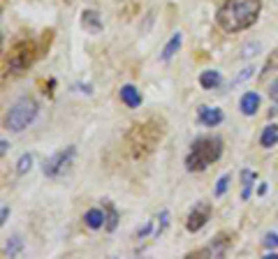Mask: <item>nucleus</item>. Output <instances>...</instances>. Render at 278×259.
I'll use <instances>...</instances> for the list:
<instances>
[{
  "instance_id": "f257e3e1",
  "label": "nucleus",
  "mask_w": 278,
  "mask_h": 259,
  "mask_svg": "<svg viewBox=\"0 0 278 259\" xmlns=\"http://www.w3.org/2000/svg\"><path fill=\"white\" fill-rule=\"evenodd\" d=\"M262 10V0H225V5L218 10V23L228 33L246 30L258 21Z\"/></svg>"
},
{
  "instance_id": "f03ea898",
  "label": "nucleus",
  "mask_w": 278,
  "mask_h": 259,
  "mask_svg": "<svg viewBox=\"0 0 278 259\" xmlns=\"http://www.w3.org/2000/svg\"><path fill=\"white\" fill-rule=\"evenodd\" d=\"M162 135H165V127H162V120L148 118L146 123H137L132 125V130L128 132L125 141L130 146V153L135 158H146L156 150V146L160 144Z\"/></svg>"
},
{
  "instance_id": "7ed1b4c3",
  "label": "nucleus",
  "mask_w": 278,
  "mask_h": 259,
  "mask_svg": "<svg viewBox=\"0 0 278 259\" xmlns=\"http://www.w3.org/2000/svg\"><path fill=\"white\" fill-rule=\"evenodd\" d=\"M222 155V141L218 137H204L192 144V150L186 160L188 171H204Z\"/></svg>"
},
{
  "instance_id": "20e7f679",
  "label": "nucleus",
  "mask_w": 278,
  "mask_h": 259,
  "mask_svg": "<svg viewBox=\"0 0 278 259\" xmlns=\"http://www.w3.org/2000/svg\"><path fill=\"white\" fill-rule=\"evenodd\" d=\"M35 116H37V102L33 97H21L10 109V114L5 118V125L12 132H21V130L28 127L35 120Z\"/></svg>"
},
{
  "instance_id": "39448f33",
  "label": "nucleus",
  "mask_w": 278,
  "mask_h": 259,
  "mask_svg": "<svg viewBox=\"0 0 278 259\" xmlns=\"http://www.w3.org/2000/svg\"><path fill=\"white\" fill-rule=\"evenodd\" d=\"M35 44L28 40H19L14 46L10 49V56H7V67H10L12 72H23L28 70L33 65V60H35Z\"/></svg>"
},
{
  "instance_id": "423d86ee",
  "label": "nucleus",
  "mask_w": 278,
  "mask_h": 259,
  "mask_svg": "<svg viewBox=\"0 0 278 259\" xmlns=\"http://www.w3.org/2000/svg\"><path fill=\"white\" fill-rule=\"evenodd\" d=\"M74 155H77V148L74 146H67L65 150H58V153H54L51 158H46L44 160V176H49V178L63 176L72 167Z\"/></svg>"
},
{
  "instance_id": "0eeeda50",
  "label": "nucleus",
  "mask_w": 278,
  "mask_h": 259,
  "mask_svg": "<svg viewBox=\"0 0 278 259\" xmlns=\"http://www.w3.org/2000/svg\"><path fill=\"white\" fill-rule=\"evenodd\" d=\"M209 218H211V204L209 201H199L195 209H192V213L188 215V231H199L204 227V224L209 222Z\"/></svg>"
},
{
  "instance_id": "6e6552de",
  "label": "nucleus",
  "mask_w": 278,
  "mask_h": 259,
  "mask_svg": "<svg viewBox=\"0 0 278 259\" xmlns=\"http://www.w3.org/2000/svg\"><path fill=\"white\" fill-rule=\"evenodd\" d=\"M81 28L88 35H100L102 33V16L95 10H84L81 12Z\"/></svg>"
},
{
  "instance_id": "1a4fd4ad",
  "label": "nucleus",
  "mask_w": 278,
  "mask_h": 259,
  "mask_svg": "<svg viewBox=\"0 0 278 259\" xmlns=\"http://www.w3.org/2000/svg\"><path fill=\"white\" fill-rule=\"evenodd\" d=\"M222 111L218 109V107H199L197 111V120L202 125H207V127H216V125L222 123Z\"/></svg>"
},
{
  "instance_id": "9d476101",
  "label": "nucleus",
  "mask_w": 278,
  "mask_h": 259,
  "mask_svg": "<svg viewBox=\"0 0 278 259\" xmlns=\"http://www.w3.org/2000/svg\"><path fill=\"white\" fill-rule=\"evenodd\" d=\"M239 109H241L243 116H253L255 111L260 109V95L255 93V90H248V93H243L241 102H239Z\"/></svg>"
},
{
  "instance_id": "9b49d317",
  "label": "nucleus",
  "mask_w": 278,
  "mask_h": 259,
  "mask_svg": "<svg viewBox=\"0 0 278 259\" xmlns=\"http://www.w3.org/2000/svg\"><path fill=\"white\" fill-rule=\"evenodd\" d=\"M121 100L125 102L130 109H137V107L142 105V95H139V90H137L135 86L125 84V86H121Z\"/></svg>"
},
{
  "instance_id": "f8f14e48",
  "label": "nucleus",
  "mask_w": 278,
  "mask_h": 259,
  "mask_svg": "<svg viewBox=\"0 0 278 259\" xmlns=\"http://www.w3.org/2000/svg\"><path fill=\"white\" fill-rule=\"evenodd\" d=\"M84 222H86V227H91V229H102L107 224V215L102 213L100 209H91L84 213Z\"/></svg>"
},
{
  "instance_id": "ddd939ff",
  "label": "nucleus",
  "mask_w": 278,
  "mask_h": 259,
  "mask_svg": "<svg viewBox=\"0 0 278 259\" xmlns=\"http://www.w3.org/2000/svg\"><path fill=\"white\" fill-rule=\"evenodd\" d=\"M181 44H183V35H181V33H174V35H172V40L167 42V44H165V49H162L160 58L165 60V63H167V60H172V58H174V54H176V51L181 49Z\"/></svg>"
},
{
  "instance_id": "4468645a",
  "label": "nucleus",
  "mask_w": 278,
  "mask_h": 259,
  "mask_svg": "<svg viewBox=\"0 0 278 259\" xmlns=\"http://www.w3.org/2000/svg\"><path fill=\"white\" fill-rule=\"evenodd\" d=\"M260 144L264 148H271V146L278 144V125L276 123H269L267 127L262 130V135H260Z\"/></svg>"
},
{
  "instance_id": "2eb2a0df",
  "label": "nucleus",
  "mask_w": 278,
  "mask_h": 259,
  "mask_svg": "<svg viewBox=\"0 0 278 259\" xmlns=\"http://www.w3.org/2000/svg\"><path fill=\"white\" fill-rule=\"evenodd\" d=\"M220 81H222V76H220V72H218V70H204L202 74H199V86L207 88V90L220 86Z\"/></svg>"
},
{
  "instance_id": "dca6fc26",
  "label": "nucleus",
  "mask_w": 278,
  "mask_h": 259,
  "mask_svg": "<svg viewBox=\"0 0 278 259\" xmlns=\"http://www.w3.org/2000/svg\"><path fill=\"white\" fill-rule=\"evenodd\" d=\"M228 245H230V239H228V236H222V234H220L211 245H209L207 250H204V252H211L213 257H220V254L225 252V250H228Z\"/></svg>"
},
{
  "instance_id": "f3484780",
  "label": "nucleus",
  "mask_w": 278,
  "mask_h": 259,
  "mask_svg": "<svg viewBox=\"0 0 278 259\" xmlns=\"http://www.w3.org/2000/svg\"><path fill=\"white\" fill-rule=\"evenodd\" d=\"M21 248H23L21 239H19V236H12V239L7 241V245H5V254H7V257H16V254L21 252Z\"/></svg>"
},
{
  "instance_id": "a211bd4d",
  "label": "nucleus",
  "mask_w": 278,
  "mask_h": 259,
  "mask_svg": "<svg viewBox=\"0 0 278 259\" xmlns=\"http://www.w3.org/2000/svg\"><path fill=\"white\" fill-rule=\"evenodd\" d=\"M276 70H278V49H273L271 54H269V60L264 63V72H262V76L271 74V72H276Z\"/></svg>"
},
{
  "instance_id": "6ab92c4d",
  "label": "nucleus",
  "mask_w": 278,
  "mask_h": 259,
  "mask_svg": "<svg viewBox=\"0 0 278 259\" xmlns=\"http://www.w3.org/2000/svg\"><path fill=\"white\" fill-rule=\"evenodd\" d=\"M253 72H255V67H253V65H250V67H243V70L239 72L237 76H234V81H232V88H237V86H241L243 81H248V79H250V76H253Z\"/></svg>"
},
{
  "instance_id": "aec40b11",
  "label": "nucleus",
  "mask_w": 278,
  "mask_h": 259,
  "mask_svg": "<svg viewBox=\"0 0 278 259\" xmlns=\"http://www.w3.org/2000/svg\"><path fill=\"white\" fill-rule=\"evenodd\" d=\"M260 51H262V44L260 42H250V44H246L241 49V58H255Z\"/></svg>"
},
{
  "instance_id": "412c9836",
  "label": "nucleus",
  "mask_w": 278,
  "mask_h": 259,
  "mask_svg": "<svg viewBox=\"0 0 278 259\" xmlns=\"http://www.w3.org/2000/svg\"><path fill=\"white\" fill-rule=\"evenodd\" d=\"M31 167H33V155L31 153H23L19 158V162H16V171H19V174H26Z\"/></svg>"
},
{
  "instance_id": "4be33fe9",
  "label": "nucleus",
  "mask_w": 278,
  "mask_h": 259,
  "mask_svg": "<svg viewBox=\"0 0 278 259\" xmlns=\"http://www.w3.org/2000/svg\"><path fill=\"white\" fill-rule=\"evenodd\" d=\"M230 178H232V176H230V174H222L220 178H218V183H216V190H213V194H216V197H222V194L228 192Z\"/></svg>"
},
{
  "instance_id": "5701e85b",
  "label": "nucleus",
  "mask_w": 278,
  "mask_h": 259,
  "mask_svg": "<svg viewBox=\"0 0 278 259\" xmlns=\"http://www.w3.org/2000/svg\"><path fill=\"white\" fill-rule=\"evenodd\" d=\"M264 248H267V250L278 248V234H276V231H269V234L264 236Z\"/></svg>"
},
{
  "instance_id": "b1692460",
  "label": "nucleus",
  "mask_w": 278,
  "mask_h": 259,
  "mask_svg": "<svg viewBox=\"0 0 278 259\" xmlns=\"http://www.w3.org/2000/svg\"><path fill=\"white\" fill-rule=\"evenodd\" d=\"M253 180H255V171L253 169H243L241 171V183L243 185H250Z\"/></svg>"
},
{
  "instance_id": "393cba45",
  "label": "nucleus",
  "mask_w": 278,
  "mask_h": 259,
  "mask_svg": "<svg viewBox=\"0 0 278 259\" xmlns=\"http://www.w3.org/2000/svg\"><path fill=\"white\" fill-rule=\"evenodd\" d=\"M107 229H109V231L116 229V211H114V209H109V218H107Z\"/></svg>"
},
{
  "instance_id": "a878e982",
  "label": "nucleus",
  "mask_w": 278,
  "mask_h": 259,
  "mask_svg": "<svg viewBox=\"0 0 278 259\" xmlns=\"http://www.w3.org/2000/svg\"><path fill=\"white\" fill-rule=\"evenodd\" d=\"M167 224H169V213H167V211H162V213H160V229H156V236L160 234L162 229H165Z\"/></svg>"
},
{
  "instance_id": "bb28decb",
  "label": "nucleus",
  "mask_w": 278,
  "mask_h": 259,
  "mask_svg": "<svg viewBox=\"0 0 278 259\" xmlns=\"http://www.w3.org/2000/svg\"><path fill=\"white\" fill-rule=\"evenodd\" d=\"M269 93H271V97L278 102V81H273V84L269 86Z\"/></svg>"
},
{
  "instance_id": "cd10ccee",
  "label": "nucleus",
  "mask_w": 278,
  "mask_h": 259,
  "mask_svg": "<svg viewBox=\"0 0 278 259\" xmlns=\"http://www.w3.org/2000/svg\"><path fill=\"white\" fill-rule=\"evenodd\" d=\"M7 148H10V144H7V139H3V141H0V153L5 155V153H7Z\"/></svg>"
},
{
  "instance_id": "c85d7f7f",
  "label": "nucleus",
  "mask_w": 278,
  "mask_h": 259,
  "mask_svg": "<svg viewBox=\"0 0 278 259\" xmlns=\"http://www.w3.org/2000/svg\"><path fill=\"white\" fill-rule=\"evenodd\" d=\"M250 197V185H243V192H241V199H248Z\"/></svg>"
},
{
  "instance_id": "c756f323",
  "label": "nucleus",
  "mask_w": 278,
  "mask_h": 259,
  "mask_svg": "<svg viewBox=\"0 0 278 259\" xmlns=\"http://www.w3.org/2000/svg\"><path fill=\"white\" fill-rule=\"evenodd\" d=\"M148 231H151V224H144V227H142V229H139V231H137V234H139V236H144V234H148Z\"/></svg>"
},
{
  "instance_id": "7c9ffc66",
  "label": "nucleus",
  "mask_w": 278,
  "mask_h": 259,
  "mask_svg": "<svg viewBox=\"0 0 278 259\" xmlns=\"http://www.w3.org/2000/svg\"><path fill=\"white\" fill-rule=\"evenodd\" d=\"M7 218H10V209L5 206V209H3V220H0V222H7Z\"/></svg>"
},
{
  "instance_id": "2f4dec72",
  "label": "nucleus",
  "mask_w": 278,
  "mask_h": 259,
  "mask_svg": "<svg viewBox=\"0 0 278 259\" xmlns=\"http://www.w3.org/2000/svg\"><path fill=\"white\" fill-rule=\"evenodd\" d=\"M264 192H267V185H260V188H258V194H260V197H262Z\"/></svg>"
},
{
  "instance_id": "473e14b6",
  "label": "nucleus",
  "mask_w": 278,
  "mask_h": 259,
  "mask_svg": "<svg viewBox=\"0 0 278 259\" xmlns=\"http://www.w3.org/2000/svg\"><path fill=\"white\" fill-rule=\"evenodd\" d=\"M267 259H278V252H269V254H267Z\"/></svg>"
}]
</instances>
